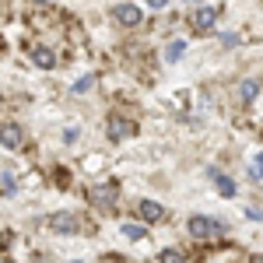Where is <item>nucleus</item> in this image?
I'll return each instance as SVG.
<instances>
[{"label":"nucleus","mask_w":263,"mask_h":263,"mask_svg":"<svg viewBox=\"0 0 263 263\" xmlns=\"http://www.w3.org/2000/svg\"><path fill=\"white\" fill-rule=\"evenodd\" d=\"M214 232H224V224L214 221V218H203V214H193L190 218V235L193 239H211Z\"/></svg>","instance_id":"obj_1"},{"label":"nucleus","mask_w":263,"mask_h":263,"mask_svg":"<svg viewBox=\"0 0 263 263\" xmlns=\"http://www.w3.org/2000/svg\"><path fill=\"white\" fill-rule=\"evenodd\" d=\"M49 224H53V232H60V235H74V232H81V218L70 214V211H57V214L49 218Z\"/></svg>","instance_id":"obj_2"},{"label":"nucleus","mask_w":263,"mask_h":263,"mask_svg":"<svg viewBox=\"0 0 263 263\" xmlns=\"http://www.w3.org/2000/svg\"><path fill=\"white\" fill-rule=\"evenodd\" d=\"M112 18L126 25V28H134V25H141V7H134V4H116L112 7Z\"/></svg>","instance_id":"obj_3"},{"label":"nucleus","mask_w":263,"mask_h":263,"mask_svg":"<svg viewBox=\"0 0 263 263\" xmlns=\"http://www.w3.org/2000/svg\"><path fill=\"white\" fill-rule=\"evenodd\" d=\"M130 134H134V123L123 120L120 112H112V116H109V141H126Z\"/></svg>","instance_id":"obj_4"},{"label":"nucleus","mask_w":263,"mask_h":263,"mask_svg":"<svg viewBox=\"0 0 263 263\" xmlns=\"http://www.w3.org/2000/svg\"><path fill=\"white\" fill-rule=\"evenodd\" d=\"M88 197H91V203H95V207H102V211H112V203H116V186H95Z\"/></svg>","instance_id":"obj_5"},{"label":"nucleus","mask_w":263,"mask_h":263,"mask_svg":"<svg viewBox=\"0 0 263 263\" xmlns=\"http://www.w3.org/2000/svg\"><path fill=\"white\" fill-rule=\"evenodd\" d=\"M214 21H218V7H200V11L193 14V28H197L200 35H207V32L214 28Z\"/></svg>","instance_id":"obj_6"},{"label":"nucleus","mask_w":263,"mask_h":263,"mask_svg":"<svg viewBox=\"0 0 263 263\" xmlns=\"http://www.w3.org/2000/svg\"><path fill=\"white\" fill-rule=\"evenodd\" d=\"M0 144H4V147H21V144H25V134H21L18 123H4V126H0Z\"/></svg>","instance_id":"obj_7"},{"label":"nucleus","mask_w":263,"mask_h":263,"mask_svg":"<svg viewBox=\"0 0 263 263\" xmlns=\"http://www.w3.org/2000/svg\"><path fill=\"white\" fill-rule=\"evenodd\" d=\"M137 211H141L144 221H151V224L165 218V207H162V203H155V200H141V203H137Z\"/></svg>","instance_id":"obj_8"},{"label":"nucleus","mask_w":263,"mask_h":263,"mask_svg":"<svg viewBox=\"0 0 263 263\" xmlns=\"http://www.w3.org/2000/svg\"><path fill=\"white\" fill-rule=\"evenodd\" d=\"M214 186H218L221 197H235V182L228 179V176H221V172H214Z\"/></svg>","instance_id":"obj_9"},{"label":"nucleus","mask_w":263,"mask_h":263,"mask_svg":"<svg viewBox=\"0 0 263 263\" xmlns=\"http://www.w3.org/2000/svg\"><path fill=\"white\" fill-rule=\"evenodd\" d=\"M32 60L39 63V67H53V63H57V57H53L49 49H42V46H32Z\"/></svg>","instance_id":"obj_10"},{"label":"nucleus","mask_w":263,"mask_h":263,"mask_svg":"<svg viewBox=\"0 0 263 263\" xmlns=\"http://www.w3.org/2000/svg\"><path fill=\"white\" fill-rule=\"evenodd\" d=\"M182 53H186V42L176 39V42H168V49H165V60H168V63H176V60L182 57Z\"/></svg>","instance_id":"obj_11"},{"label":"nucleus","mask_w":263,"mask_h":263,"mask_svg":"<svg viewBox=\"0 0 263 263\" xmlns=\"http://www.w3.org/2000/svg\"><path fill=\"white\" fill-rule=\"evenodd\" d=\"M256 91H260V84H256V81H242V88H239L242 102H253V99H256Z\"/></svg>","instance_id":"obj_12"},{"label":"nucleus","mask_w":263,"mask_h":263,"mask_svg":"<svg viewBox=\"0 0 263 263\" xmlns=\"http://www.w3.org/2000/svg\"><path fill=\"white\" fill-rule=\"evenodd\" d=\"M123 239L137 242V239H144V228H141V224H123Z\"/></svg>","instance_id":"obj_13"},{"label":"nucleus","mask_w":263,"mask_h":263,"mask_svg":"<svg viewBox=\"0 0 263 263\" xmlns=\"http://www.w3.org/2000/svg\"><path fill=\"white\" fill-rule=\"evenodd\" d=\"M162 263H186V256H182L179 249H162V256H158Z\"/></svg>","instance_id":"obj_14"},{"label":"nucleus","mask_w":263,"mask_h":263,"mask_svg":"<svg viewBox=\"0 0 263 263\" xmlns=\"http://www.w3.org/2000/svg\"><path fill=\"white\" fill-rule=\"evenodd\" d=\"M0 186H4V193H14V190H18V179H14L11 172H4V176H0Z\"/></svg>","instance_id":"obj_15"},{"label":"nucleus","mask_w":263,"mask_h":263,"mask_svg":"<svg viewBox=\"0 0 263 263\" xmlns=\"http://www.w3.org/2000/svg\"><path fill=\"white\" fill-rule=\"evenodd\" d=\"M91 84H95V78L88 74V78H81V81L74 84V91H78V95H84V91H91Z\"/></svg>","instance_id":"obj_16"},{"label":"nucleus","mask_w":263,"mask_h":263,"mask_svg":"<svg viewBox=\"0 0 263 263\" xmlns=\"http://www.w3.org/2000/svg\"><path fill=\"white\" fill-rule=\"evenodd\" d=\"M253 176H263V155H256V168H253Z\"/></svg>","instance_id":"obj_17"},{"label":"nucleus","mask_w":263,"mask_h":263,"mask_svg":"<svg viewBox=\"0 0 263 263\" xmlns=\"http://www.w3.org/2000/svg\"><path fill=\"white\" fill-rule=\"evenodd\" d=\"M165 4H168V0H147V7H155V11H162Z\"/></svg>","instance_id":"obj_18"},{"label":"nucleus","mask_w":263,"mask_h":263,"mask_svg":"<svg viewBox=\"0 0 263 263\" xmlns=\"http://www.w3.org/2000/svg\"><path fill=\"white\" fill-rule=\"evenodd\" d=\"M253 263H263V253H256V256H253Z\"/></svg>","instance_id":"obj_19"},{"label":"nucleus","mask_w":263,"mask_h":263,"mask_svg":"<svg viewBox=\"0 0 263 263\" xmlns=\"http://www.w3.org/2000/svg\"><path fill=\"white\" fill-rule=\"evenodd\" d=\"M102 263H123V260H116V256H109V260H102Z\"/></svg>","instance_id":"obj_20"},{"label":"nucleus","mask_w":263,"mask_h":263,"mask_svg":"<svg viewBox=\"0 0 263 263\" xmlns=\"http://www.w3.org/2000/svg\"><path fill=\"white\" fill-rule=\"evenodd\" d=\"M0 102H4V91H0Z\"/></svg>","instance_id":"obj_21"},{"label":"nucleus","mask_w":263,"mask_h":263,"mask_svg":"<svg viewBox=\"0 0 263 263\" xmlns=\"http://www.w3.org/2000/svg\"><path fill=\"white\" fill-rule=\"evenodd\" d=\"M78 263H81V260H78Z\"/></svg>","instance_id":"obj_22"}]
</instances>
